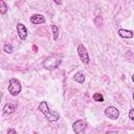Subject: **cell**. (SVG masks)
<instances>
[{"label": "cell", "instance_id": "cell-1", "mask_svg": "<svg viewBox=\"0 0 134 134\" xmlns=\"http://www.w3.org/2000/svg\"><path fill=\"white\" fill-rule=\"evenodd\" d=\"M38 109L44 114V116H45L49 121H57V120H59V118H60V114H59L58 112H55V111L50 110L49 107H48V105H47V103H46L45 100H43V102H41V103L39 104Z\"/></svg>", "mask_w": 134, "mask_h": 134}, {"label": "cell", "instance_id": "cell-2", "mask_svg": "<svg viewBox=\"0 0 134 134\" xmlns=\"http://www.w3.org/2000/svg\"><path fill=\"white\" fill-rule=\"evenodd\" d=\"M61 62H62V59H60L59 57H57V55H50V57L46 58L43 61V66L46 69L52 70V69L58 68L59 65L61 64Z\"/></svg>", "mask_w": 134, "mask_h": 134}, {"label": "cell", "instance_id": "cell-3", "mask_svg": "<svg viewBox=\"0 0 134 134\" xmlns=\"http://www.w3.org/2000/svg\"><path fill=\"white\" fill-rule=\"evenodd\" d=\"M8 92L13 95V96H17L20 92H21V89H22V86H21V83L18 79H10L9 82H8Z\"/></svg>", "mask_w": 134, "mask_h": 134}, {"label": "cell", "instance_id": "cell-4", "mask_svg": "<svg viewBox=\"0 0 134 134\" xmlns=\"http://www.w3.org/2000/svg\"><path fill=\"white\" fill-rule=\"evenodd\" d=\"M77 53H79V57H80V59H81L83 64H88L90 62V59H89V55H88V51H87L86 47L83 44H80L77 46Z\"/></svg>", "mask_w": 134, "mask_h": 134}, {"label": "cell", "instance_id": "cell-5", "mask_svg": "<svg viewBox=\"0 0 134 134\" xmlns=\"http://www.w3.org/2000/svg\"><path fill=\"white\" fill-rule=\"evenodd\" d=\"M105 115L108 118H110L112 120H115L119 116V110L114 106H109L105 109Z\"/></svg>", "mask_w": 134, "mask_h": 134}, {"label": "cell", "instance_id": "cell-6", "mask_svg": "<svg viewBox=\"0 0 134 134\" xmlns=\"http://www.w3.org/2000/svg\"><path fill=\"white\" fill-rule=\"evenodd\" d=\"M85 128H86V124H85V121L82 120V119L75 120V121L73 122V125H72V130H73V132L76 133V134L83 133V132L85 131Z\"/></svg>", "mask_w": 134, "mask_h": 134}, {"label": "cell", "instance_id": "cell-7", "mask_svg": "<svg viewBox=\"0 0 134 134\" xmlns=\"http://www.w3.org/2000/svg\"><path fill=\"white\" fill-rule=\"evenodd\" d=\"M17 32H18V36L21 40L25 41L27 39V28L24 24H22V23L17 24Z\"/></svg>", "mask_w": 134, "mask_h": 134}, {"label": "cell", "instance_id": "cell-8", "mask_svg": "<svg viewBox=\"0 0 134 134\" xmlns=\"http://www.w3.org/2000/svg\"><path fill=\"white\" fill-rule=\"evenodd\" d=\"M29 21H30V23H32L35 25L43 24L45 22V17L43 15H41V14H34V15H31Z\"/></svg>", "mask_w": 134, "mask_h": 134}, {"label": "cell", "instance_id": "cell-9", "mask_svg": "<svg viewBox=\"0 0 134 134\" xmlns=\"http://www.w3.org/2000/svg\"><path fill=\"white\" fill-rule=\"evenodd\" d=\"M118 36H119V37H121V38L131 39V38H133L134 34H133V31H132V30H129V29H122V28H120V29H118Z\"/></svg>", "mask_w": 134, "mask_h": 134}, {"label": "cell", "instance_id": "cell-10", "mask_svg": "<svg viewBox=\"0 0 134 134\" xmlns=\"http://www.w3.org/2000/svg\"><path fill=\"white\" fill-rule=\"evenodd\" d=\"M16 110V106L13 104H6L3 107V115H9L12 113H14Z\"/></svg>", "mask_w": 134, "mask_h": 134}, {"label": "cell", "instance_id": "cell-11", "mask_svg": "<svg viewBox=\"0 0 134 134\" xmlns=\"http://www.w3.org/2000/svg\"><path fill=\"white\" fill-rule=\"evenodd\" d=\"M73 81H75L79 84H84V82H85V73L82 72V71H77L73 76Z\"/></svg>", "mask_w": 134, "mask_h": 134}, {"label": "cell", "instance_id": "cell-12", "mask_svg": "<svg viewBox=\"0 0 134 134\" xmlns=\"http://www.w3.org/2000/svg\"><path fill=\"white\" fill-rule=\"evenodd\" d=\"M51 30H52V35H53V40L57 41L59 38V27L57 25H51Z\"/></svg>", "mask_w": 134, "mask_h": 134}, {"label": "cell", "instance_id": "cell-13", "mask_svg": "<svg viewBox=\"0 0 134 134\" xmlns=\"http://www.w3.org/2000/svg\"><path fill=\"white\" fill-rule=\"evenodd\" d=\"M6 12H7V5L5 4L4 0H0V13L4 15Z\"/></svg>", "mask_w": 134, "mask_h": 134}, {"label": "cell", "instance_id": "cell-14", "mask_svg": "<svg viewBox=\"0 0 134 134\" xmlns=\"http://www.w3.org/2000/svg\"><path fill=\"white\" fill-rule=\"evenodd\" d=\"M93 99L95 100V102H104V96H103V94H100V93H94L93 94Z\"/></svg>", "mask_w": 134, "mask_h": 134}, {"label": "cell", "instance_id": "cell-15", "mask_svg": "<svg viewBox=\"0 0 134 134\" xmlns=\"http://www.w3.org/2000/svg\"><path fill=\"white\" fill-rule=\"evenodd\" d=\"M3 50L6 53H12L13 52V46H12V44H5L3 46Z\"/></svg>", "mask_w": 134, "mask_h": 134}, {"label": "cell", "instance_id": "cell-16", "mask_svg": "<svg viewBox=\"0 0 134 134\" xmlns=\"http://www.w3.org/2000/svg\"><path fill=\"white\" fill-rule=\"evenodd\" d=\"M129 118L131 120H134V109H131L129 111Z\"/></svg>", "mask_w": 134, "mask_h": 134}, {"label": "cell", "instance_id": "cell-17", "mask_svg": "<svg viewBox=\"0 0 134 134\" xmlns=\"http://www.w3.org/2000/svg\"><path fill=\"white\" fill-rule=\"evenodd\" d=\"M9 133H12V134H17V131L14 130V129H8V130H7V134H9Z\"/></svg>", "mask_w": 134, "mask_h": 134}, {"label": "cell", "instance_id": "cell-18", "mask_svg": "<svg viewBox=\"0 0 134 134\" xmlns=\"http://www.w3.org/2000/svg\"><path fill=\"white\" fill-rule=\"evenodd\" d=\"M53 1H54L58 5H61V4H62V0H53Z\"/></svg>", "mask_w": 134, "mask_h": 134}, {"label": "cell", "instance_id": "cell-19", "mask_svg": "<svg viewBox=\"0 0 134 134\" xmlns=\"http://www.w3.org/2000/svg\"><path fill=\"white\" fill-rule=\"evenodd\" d=\"M132 81H133V83H134V74L132 75Z\"/></svg>", "mask_w": 134, "mask_h": 134}, {"label": "cell", "instance_id": "cell-20", "mask_svg": "<svg viewBox=\"0 0 134 134\" xmlns=\"http://www.w3.org/2000/svg\"><path fill=\"white\" fill-rule=\"evenodd\" d=\"M132 97H133V100H134V92H133V95H132Z\"/></svg>", "mask_w": 134, "mask_h": 134}]
</instances>
